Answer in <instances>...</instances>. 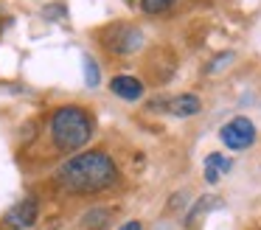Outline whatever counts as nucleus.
<instances>
[{
  "label": "nucleus",
  "instance_id": "4",
  "mask_svg": "<svg viewBox=\"0 0 261 230\" xmlns=\"http://www.w3.org/2000/svg\"><path fill=\"white\" fill-rule=\"evenodd\" d=\"M37 216H40V202H37V196H23V199L14 202L6 211L3 227L6 230H25L37 222Z\"/></svg>",
  "mask_w": 261,
  "mask_h": 230
},
{
  "label": "nucleus",
  "instance_id": "7",
  "mask_svg": "<svg viewBox=\"0 0 261 230\" xmlns=\"http://www.w3.org/2000/svg\"><path fill=\"white\" fill-rule=\"evenodd\" d=\"M166 110L177 118H188V115H197V112L202 110V101L194 93H182V95H177V98H171L169 104H166Z\"/></svg>",
  "mask_w": 261,
  "mask_h": 230
},
{
  "label": "nucleus",
  "instance_id": "9",
  "mask_svg": "<svg viewBox=\"0 0 261 230\" xmlns=\"http://www.w3.org/2000/svg\"><path fill=\"white\" fill-rule=\"evenodd\" d=\"M82 67H85V84L87 87H98V82H101V70H98L96 59L85 56V59H82Z\"/></svg>",
  "mask_w": 261,
  "mask_h": 230
},
{
  "label": "nucleus",
  "instance_id": "2",
  "mask_svg": "<svg viewBox=\"0 0 261 230\" xmlns=\"http://www.w3.org/2000/svg\"><path fill=\"white\" fill-rule=\"evenodd\" d=\"M51 140L59 151H76L90 140L93 118L82 107H59L51 115Z\"/></svg>",
  "mask_w": 261,
  "mask_h": 230
},
{
  "label": "nucleus",
  "instance_id": "15",
  "mask_svg": "<svg viewBox=\"0 0 261 230\" xmlns=\"http://www.w3.org/2000/svg\"><path fill=\"white\" fill-rule=\"evenodd\" d=\"M0 14H3V9H0Z\"/></svg>",
  "mask_w": 261,
  "mask_h": 230
},
{
  "label": "nucleus",
  "instance_id": "13",
  "mask_svg": "<svg viewBox=\"0 0 261 230\" xmlns=\"http://www.w3.org/2000/svg\"><path fill=\"white\" fill-rule=\"evenodd\" d=\"M118 230H141V222H126V224H121Z\"/></svg>",
  "mask_w": 261,
  "mask_h": 230
},
{
  "label": "nucleus",
  "instance_id": "12",
  "mask_svg": "<svg viewBox=\"0 0 261 230\" xmlns=\"http://www.w3.org/2000/svg\"><path fill=\"white\" fill-rule=\"evenodd\" d=\"M230 59H233V54H222V56H216V62L208 67V70H219V67H222V65H227Z\"/></svg>",
  "mask_w": 261,
  "mask_h": 230
},
{
  "label": "nucleus",
  "instance_id": "8",
  "mask_svg": "<svg viewBox=\"0 0 261 230\" xmlns=\"http://www.w3.org/2000/svg\"><path fill=\"white\" fill-rule=\"evenodd\" d=\"M230 171V160H227L225 155H219V151H214V155L205 157V180H208L211 185L219 180V174Z\"/></svg>",
  "mask_w": 261,
  "mask_h": 230
},
{
  "label": "nucleus",
  "instance_id": "6",
  "mask_svg": "<svg viewBox=\"0 0 261 230\" xmlns=\"http://www.w3.org/2000/svg\"><path fill=\"white\" fill-rule=\"evenodd\" d=\"M110 90H113L118 98H124V101H138L143 95V82L135 79V76H113Z\"/></svg>",
  "mask_w": 261,
  "mask_h": 230
},
{
  "label": "nucleus",
  "instance_id": "1",
  "mask_svg": "<svg viewBox=\"0 0 261 230\" xmlns=\"http://www.w3.org/2000/svg\"><path fill=\"white\" fill-rule=\"evenodd\" d=\"M115 180H118V166L107 151H85L57 168V185L76 196L104 191Z\"/></svg>",
  "mask_w": 261,
  "mask_h": 230
},
{
  "label": "nucleus",
  "instance_id": "5",
  "mask_svg": "<svg viewBox=\"0 0 261 230\" xmlns=\"http://www.w3.org/2000/svg\"><path fill=\"white\" fill-rule=\"evenodd\" d=\"M104 45L113 54H135L143 45V34L135 25H113L110 37H104Z\"/></svg>",
  "mask_w": 261,
  "mask_h": 230
},
{
  "label": "nucleus",
  "instance_id": "14",
  "mask_svg": "<svg viewBox=\"0 0 261 230\" xmlns=\"http://www.w3.org/2000/svg\"><path fill=\"white\" fill-rule=\"evenodd\" d=\"M129 3H135V0H129Z\"/></svg>",
  "mask_w": 261,
  "mask_h": 230
},
{
  "label": "nucleus",
  "instance_id": "10",
  "mask_svg": "<svg viewBox=\"0 0 261 230\" xmlns=\"http://www.w3.org/2000/svg\"><path fill=\"white\" fill-rule=\"evenodd\" d=\"M171 3H174V0H141L146 14H163L166 9H171Z\"/></svg>",
  "mask_w": 261,
  "mask_h": 230
},
{
  "label": "nucleus",
  "instance_id": "11",
  "mask_svg": "<svg viewBox=\"0 0 261 230\" xmlns=\"http://www.w3.org/2000/svg\"><path fill=\"white\" fill-rule=\"evenodd\" d=\"M42 14H45L48 20H59V17L68 14V6H65V3H51V6H45V9H42Z\"/></svg>",
  "mask_w": 261,
  "mask_h": 230
},
{
  "label": "nucleus",
  "instance_id": "3",
  "mask_svg": "<svg viewBox=\"0 0 261 230\" xmlns=\"http://www.w3.org/2000/svg\"><path fill=\"white\" fill-rule=\"evenodd\" d=\"M219 138H222V143H225L227 149L244 151L247 146H253V140H255V126H253L250 118L239 115V118H230V121L219 129Z\"/></svg>",
  "mask_w": 261,
  "mask_h": 230
}]
</instances>
